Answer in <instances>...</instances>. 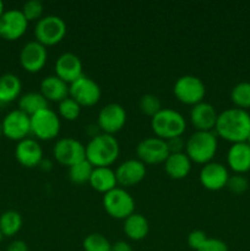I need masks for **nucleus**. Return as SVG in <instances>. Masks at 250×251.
<instances>
[{
  "label": "nucleus",
  "instance_id": "12",
  "mask_svg": "<svg viewBox=\"0 0 250 251\" xmlns=\"http://www.w3.org/2000/svg\"><path fill=\"white\" fill-rule=\"evenodd\" d=\"M2 135L12 141H21L31 134V118L20 109L7 113L1 122Z\"/></svg>",
  "mask_w": 250,
  "mask_h": 251
},
{
  "label": "nucleus",
  "instance_id": "4",
  "mask_svg": "<svg viewBox=\"0 0 250 251\" xmlns=\"http://www.w3.org/2000/svg\"><path fill=\"white\" fill-rule=\"evenodd\" d=\"M151 127L154 136L163 140L179 137L186 129L185 118L172 108H162L154 117L151 118Z\"/></svg>",
  "mask_w": 250,
  "mask_h": 251
},
{
  "label": "nucleus",
  "instance_id": "8",
  "mask_svg": "<svg viewBox=\"0 0 250 251\" xmlns=\"http://www.w3.org/2000/svg\"><path fill=\"white\" fill-rule=\"evenodd\" d=\"M103 207L110 217L125 220L135 212V200L124 188H115L103 195Z\"/></svg>",
  "mask_w": 250,
  "mask_h": 251
},
{
  "label": "nucleus",
  "instance_id": "13",
  "mask_svg": "<svg viewBox=\"0 0 250 251\" xmlns=\"http://www.w3.org/2000/svg\"><path fill=\"white\" fill-rule=\"evenodd\" d=\"M126 123V110L119 103H109L98 113L97 125L104 134L114 135L124 127Z\"/></svg>",
  "mask_w": 250,
  "mask_h": 251
},
{
  "label": "nucleus",
  "instance_id": "1",
  "mask_svg": "<svg viewBox=\"0 0 250 251\" xmlns=\"http://www.w3.org/2000/svg\"><path fill=\"white\" fill-rule=\"evenodd\" d=\"M216 135L232 144L247 142L250 136V114L240 108H228L218 114Z\"/></svg>",
  "mask_w": 250,
  "mask_h": 251
},
{
  "label": "nucleus",
  "instance_id": "21",
  "mask_svg": "<svg viewBox=\"0 0 250 251\" xmlns=\"http://www.w3.org/2000/svg\"><path fill=\"white\" fill-rule=\"evenodd\" d=\"M227 164L235 174L250 171V146L247 142L232 144L227 152Z\"/></svg>",
  "mask_w": 250,
  "mask_h": 251
},
{
  "label": "nucleus",
  "instance_id": "41",
  "mask_svg": "<svg viewBox=\"0 0 250 251\" xmlns=\"http://www.w3.org/2000/svg\"><path fill=\"white\" fill-rule=\"evenodd\" d=\"M4 11H5V10H4V2L0 0V17H1L2 14H4Z\"/></svg>",
  "mask_w": 250,
  "mask_h": 251
},
{
  "label": "nucleus",
  "instance_id": "45",
  "mask_svg": "<svg viewBox=\"0 0 250 251\" xmlns=\"http://www.w3.org/2000/svg\"><path fill=\"white\" fill-rule=\"evenodd\" d=\"M0 251H1V250H0Z\"/></svg>",
  "mask_w": 250,
  "mask_h": 251
},
{
  "label": "nucleus",
  "instance_id": "31",
  "mask_svg": "<svg viewBox=\"0 0 250 251\" xmlns=\"http://www.w3.org/2000/svg\"><path fill=\"white\" fill-rule=\"evenodd\" d=\"M83 251H112V243L100 233H91L83 239Z\"/></svg>",
  "mask_w": 250,
  "mask_h": 251
},
{
  "label": "nucleus",
  "instance_id": "38",
  "mask_svg": "<svg viewBox=\"0 0 250 251\" xmlns=\"http://www.w3.org/2000/svg\"><path fill=\"white\" fill-rule=\"evenodd\" d=\"M167 146H168L169 153H180V152H185V141L183 137H173V139L166 140Z\"/></svg>",
  "mask_w": 250,
  "mask_h": 251
},
{
  "label": "nucleus",
  "instance_id": "18",
  "mask_svg": "<svg viewBox=\"0 0 250 251\" xmlns=\"http://www.w3.org/2000/svg\"><path fill=\"white\" fill-rule=\"evenodd\" d=\"M15 157L21 166L34 168L43 161V150L37 140L26 137L17 142L15 147Z\"/></svg>",
  "mask_w": 250,
  "mask_h": 251
},
{
  "label": "nucleus",
  "instance_id": "29",
  "mask_svg": "<svg viewBox=\"0 0 250 251\" xmlns=\"http://www.w3.org/2000/svg\"><path fill=\"white\" fill-rule=\"evenodd\" d=\"M93 168L95 167L87 159H83V161L69 167V179L71 180V183L77 184V185L88 183Z\"/></svg>",
  "mask_w": 250,
  "mask_h": 251
},
{
  "label": "nucleus",
  "instance_id": "10",
  "mask_svg": "<svg viewBox=\"0 0 250 251\" xmlns=\"http://www.w3.org/2000/svg\"><path fill=\"white\" fill-rule=\"evenodd\" d=\"M53 157L63 166L71 167L86 159V146L74 137H63L54 145Z\"/></svg>",
  "mask_w": 250,
  "mask_h": 251
},
{
  "label": "nucleus",
  "instance_id": "42",
  "mask_svg": "<svg viewBox=\"0 0 250 251\" xmlns=\"http://www.w3.org/2000/svg\"><path fill=\"white\" fill-rule=\"evenodd\" d=\"M2 135V126H1V122H0V137H1Z\"/></svg>",
  "mask_w": 250,
  "mask_h": 251
},
{
  "label": "nucleus",
  "instance_id": "27",
  "mask_svg": "<svg viewBox=\"0 0 250 251\" xmlns=\"http://www.w3.org/2000/svg\"><path fill=\"white\" fill-rule=\"evenodd\" d=\"M44 108H48V100L41 92H27L19 98V109L29 117Z\"/></svg>",
  "mask_w": 250,
  "mask_h": 251
},
{
  "label": "nucleus",
  "instance_id": "11",
  "mask_svg": "<svg viewBox=\"0 0 250 251\" xmlns=\"http://www.w3.org/2000/svg\"><path fill=\"white\" fill-rule=\"evenodd\" d=\"M136 156L144 164L164 163L169 156L167 141L157 136L146 137L137 144Z\"/></svg>",
  "mask_w": 250,
  "mask_h": 251
},
{
  "label": "nucleus",
  "instance_id": "33",
  "mask_svg": "<svg viewBox=\"0 0 250 251\" xmlns=\"http://www.w3.org/2000/svg\"><path fill=\"white\" fill-rule=\"evenodd\" d=\"M139 108L144 114L152 118L162 109V104L161 100H159V98L157 96L147 93V95H144L140 98Z\"/></svg>",
  "mask_w": 250,
  "mask_h": 251
},
{
  "label": "nucleus",
  "instance_id": "16",
  "mask_svg": "<svg viewBox=\"0 0 250 251\" xmlns=\"http://www.w3.org/2000/svg\"><path fill=\"white\" fill-rule=\"evenodd\" d=\"M228 179H229V173L227 167L220 162H210L203 164L199 173L200 184L206 190L210 191L222 190L227 186Z\"/></svg>",
  "mask_w": 250,
  "mask_h": 251
},
{
  "label": "nucleus",
  "instance_id": "40",
  "mask_svg": "<svg viewBox=\"0 0 250 251\" xmlns=\"http://www.w3.org/2000/svg\"><path fill=\"white\" fill-rule=\"evenodd\" d=\"M112 251H134L132 247L125 240H118L112 244Z\"/></svg>",
  "mask_w": 250,
  "mask_h": 251
},
{
  "label": "nucleus",
  "instance_id": "28",
  "mask_svg": "<svg viewBox=\"0 0 250 251\" xmlns=\"http://www.w3.org/2000/svg\"><path fill=\"white\" fill-rule=\"evenodd\" d=\"M22 216L15 210L5 211L0 216V232L2 237H14L22 228Z\"/></svg>",
  "mask_w": 250,
  "mask_h": 251
},
{
  "label": "nucleus",
  "instance_id": "44",
  "mask_svg": "<svg viewBox=\"0 0 250 251\" xmlns=\"http://www.w3.org/2000/svg\"><path fill=\"white\" fill-rule=\"evenodd\" d=\"M2 240V234H1V232H0V242H1Z\"/></svg>",
  "mask_w": 250,
  "mask_h": 251
},
{
  "label": "nucleus",
  "instance_id": "39",
  "mask_svg": "<svg viewBox=\"0 0 250 251\" xmlns=\"http://www.w3.org/2000/svg\"><path fill=\"white\" fill-rule=\"evenodd\" d=\"M6 251H28V245L24 240H12L9 244V247H7Z\"/></svg>",
  "mask_w": 250,
  "mask_h": 251
},
{
  "label": "nucleus",
  "instance_id": "15",
  "mask_svg": "<svg viewBox=\"0 0 250 251\" xmlns=\"http://www.w3.org/2000/svg\"><path fill=\"white\" fill-rule=\"evenodd\" d=\"M48 59L47 48L37 41L27 42L20 51V64L27 73H38L44 68Z\"/></svg>",
  "mask_w": 250,
  "mask_h": 251
},
{
  "label": "nucleus",
  "instance_id": "6",
  "mask_svg": "<svg viewBox=\"0 0 250 251\" xmlns=\"http://www.w3.org/2000/svg\"><path fill=\"white\" fill-rule=\"evenodd\" d=\"M173 93L179 102L193 107L198 103L203 102L206 86L198 76L183 75L174 82Z\"/></svg>",
  "mask_w": 250,
  "mask_h": 251
},
{
  "label": "nucleus",
  "instance_id": "32",
  "mask_svg": "<svg viewBox=\"0 0 250 251\" xmlns=\"http://www.w3.org/2000/svg\"><path fill=\"white\" fill-rule=\"evenodd\" d=\"M81 113V105L73 100L71 97H66L61 102H59L58 105V115L63 119L69 120V122H74L80 117Z\"/></svg>",
  "mask_w": 250,
  "mask_h": 251
},
{
  "label": "nucleus",
  "instance_id": "19",
  "mask_svg": "<svg viewBox=\"0 0 250 251\" xmlns=\"http://www.w3.org/2000/svg\"><path fill=\"white\" fill-rule=\"evenodd\" d=\"M55 75L65 81L68 85L73 83L83 75L82 61L76 54L66 51L59 55L55 61Z\"/></svg>",
  "mask_w": 250,
  "mask_h": 251
},
{
  "label": "nucleus",
  "instance_id": "26",
  "mask_svg": "<svg viewBox=\"0 0 250 251\" xmlns=\"http://www.w3.org/2000/svg\"><path fill=\"white\" fill-rule=\"evenodd\" d=\"M22 90L21 80L17 75L6 73L0 76V104H7L20 97Z\"/></svg>",
  "mask_w": 250,
  "mask_h": 251
},
{
  "label": "nucleus",
  "instance_id": "7",
  "mask_svg": "<svg viewBox=\"0 0 250 251\" xmlns=\"http://www.w3.org/2000/svg\"><path fill=\"white\" fill-rule=\"evenodd\" d=\"M29 118H31V134L38 140L43 141L53 140L60 132V117L49 107L39 110Z\"/></svg>",
  "mask_w": 250,
  "mask_h": 251
},
{
  "label": "nucleus",
  "instance_id": "20",
  "mask_svg": "<svg viewBox=\"0 0 250 251\" xmlns=\"http://www.w3.org/2000/svg\"><path fill=\"white\" fill-rule=\"evenodd\" d=\"M218 114L215 107L208 102H200L190 110V122L196 131H212L217 123Z\"/></svg>",
  "mask_w": 250,
  "mask_h": 251
},
{
  "label": "nucleus",
  "instance_id": "43",
  "mask_svg": "<svg viewBox=\"0 0 250 251\" xmlns=\"http://www.w3.org/2000/svg\"><path fill=\"white\" fill-rule=\"evenodd\" d=\"M247 144H248V145H249V146H250V136H249V137H248V140H247Z\"/></svg>",
  "mask_w": 250,
  "mask_h": 251
},
{
  "label": "nucleus",
  "instance_id": "23",
  "mask_svg": "<svg viewBox=\"0 0 250 251\" xmlns=\"http://www.w3.org/2000/svg\"><path fill=\"white\" fill-rule=\"evenodd\" d=\"M90 185L93 190L102 193L103 195L117 188L118 181L115 171L109 167H95L90 178Z\"/></svg>",
  "mask_w": 250,
  "mask_h": 251
},
{
  "label": "nucleus",
  "instance_id": "3",
  "mask_svg": "<svg viewBox=\"0 0 250 251\" xmlns=\"http://www.w3.org/2000/svg\"><path fill=\"white\" fill-rule=\"evenodd\" d=\"M217 149V135L213 131H195L185 141L186 156L191 162L202 166L212 162Z\"/></svg>",
  "mask_w": 250,
  "mask_h": 251
},
{
  "label": "nucleus",
  "instance_id": "14",
  "mask_svg": "<svg viewBox=\"0 0 250 251\" xmlns=\"http://www.w3.org/2000/svg\"><path fill=\"white\" fill-rule=\"evenodd\" d=\"M28 27V21L21 10H5L0 17V37L6 41H16L25 34Z\"/></svg>",
  "mask_w": 250,
  "mask_h": 251
},
{
  "label": "nucleus",
  "instance_id": "25",
  "mask_svg": "<svg viewBox=\"0 0 250 251\" xmlns=\"http://www.w3.org/2000/svg\"><path fill=\"white\" fill-rule=\"evenodd\" d=\"M125 235L129 239L139 242V240L145 239L149 234L150 225L147 218L141 213L134 212L129 217L124 220V226H123Z\"/></svg>",
  "mask_w": 250,
  "mask_h": 251
},
{
  "label": "nucleus",
  "instance_id": "5",
  "mask_svg": "<svg viewBox=\"0 0 250 251\" xmlns=\"http://www.w3.org/2000/svg\"><path fill=\"white\" fill-rule=\"evenodd\" d=\"M66 31V24L61 17L56 15H47L37 21L34 26V37L36 41L44 47L55 46L63 41Z\"/></svg>",
  "mask_w": 250,
  "mask_h": 251
},
{
  "label": "nucleus",
  "instance_id": "36",
  "mask_svg": "<svg viewBox=\"0 0 250 251\" xmlns=\"http://www.w3.org/2000/svg\"><path fill=\"white\" fill-rule=\"evenodd\" d=\"M206 240H207V235H206V233L203 232V230H200V229L193 230V232L189 233V235H188L189 248L193 250H195V251H198L199 249H200Z\"/></svg>",
  "mask_w": 250,
  "mask_h": 251
},
{
  "label": "nucleus",
  "instance_id": "9",
  "mask_svg": "<svg viewBox=\"0 0 250 251\" xmlns=\"http://www.w3.org/2000/svg\"><path fill=\"white\" fill-rule=\"evenodd\" d=\"M102 96L100 85L93 78L82 75L69 85V97L75 100L81 107H93Z\"/></svg>",
  "mask_w": 250,
  "mask_h": 251
},
{
  "label": "nucleus",
  "instance_id": "34",
  "mask_svg": "<svg viewBox=\"0 0 250 251\" xmlns=\"http://www.w3.org/2000/svg\"><path fill=\"white\" fill-rule=\"evenodd\" d=\"M43 4L39 0H28L24 4L21 11L24 16L26 17L27 21H34V20L42 19L43 15Z\"/></svg>",
  "mask_w": 250,
  "mask_h": 251
},
{
  "label": "nucleus",
  "instance_id": "2",
  "mask_svg": "<svg viewBox=\"0 0 250 251\" xmlns=\"http://www.w3.org/2000/svg\"><path fill=\"white\" fill-rule=\"evenodd\" d=\"M120 146L114 135L100 132L86 145V159L93 167H109L118 159Z\"/></svg>",
  "mask_w": 250,
  "mask_h": 251
},
{
  "label": "nucleus",
  "instance_id": "37",
  "mask_svg": "<svg viewBox=\"0 0 250 251\" xmlns=\"http://www.w3.org/2000/svg\"><path fill=\"white\" fill-rule=\"evenodd\" d=\"M198 251H229L227 244L217 238H207L202 247Z\"/></svg>",
  "mask_w": 250,
  "mask_h": 251
},
{
  "label": "nucleus",
  "instance_id": "35",
  "mask_svg": "<svg viewBox=\"0 0 250 251\" xmlns=\"http://www.w3.org/2000/svg\"><path fill=\"white\" fill-rule=\"evenodd\" d=\"M225 188H228V190L235 195H242L249 189V181L243 174H235L233 176H229Z\"/></svg>",
  "mask_w": 250,
  "mask_h": 251
},
{
  "label": "nucleus",
  "instance_id": "17",
  "mask_svg": "<svg viewBox=\"0 0 250 251\" xmlns=\"http://www.w3.org/2000/svg\"><path fill=\"white\" fill-rule=\"evenodd\" d=\"M115 176L118 184L123 188L137 185L146 176V164L137 158L126 159L118 166Z\"/></svg>",
  "mask_w": 250,
  "mask_h": 251
},
{
  "label": "nucleus",
  "instance_id": "22",
  "mask_svg": "<svg viewBox=\"0 0 250 251\" xmlns=\"http://www.w3.org/2000/svg\"><path fill=\"white\" fill-rule=\"evenodd\" d=\"M41 93L47 100L61 102L69 97V85L56 75H49L41 81Z\"/></svg>",
  "mask_w": 250,
  "mask_h": 251
},
{
  "label": "nucleus",
  "instance_id": "24",
  "mask_svg": "<svg viewBox=\"0 0 250 251\" xmlns=\"http://www.w3.org/2000/svg\"><path fill=\"white\" fill-rule=\"evenodd\" d=\"M191 163L185 152L180 153H169L168 158L164 162V171L172 179L180 180L188 176L191 171Z\"/></svg>",
  "mask_w": 250,
  "mask_h": 251
},
{
  "label": "nucleus",
  "instance_id": "30",
  "mask_svg": "<svg viewBox=\"0 0 250 251\" xmlns=\"http://www.w3.org/2000/svg\"><path fill=\"white\" fill-rule=\"evenodd\" d=\"M230 100L234 103L235 108L240 109H249L250 108V82L243 81V82L237 83L232 88L230 92Z\"/></svg>",
  "mask_w": 250,
  "mask_h": 251
}]
</instances>
